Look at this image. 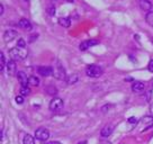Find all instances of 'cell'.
<instances>
[{"label": "cell", "mask_w": 153, "mask_h": 144, "mask_svg": "<svg viewBox=\"0 0 153 144\" xmlns=\"http://www.w3.org/2000/svg\"><path fill=\"white\" fill-rule=\"evenodd\" d=\"M30 90H29V88L27 86H22L20 87V95L22 96H28Z\"/></svg>", "instance_id": "44dd1931"}, {"label": "cell", "mask_w": 153, "mask_h": 144, "mask_svg": "<svg viewBox=\"0 0 153 144\" xmlns=\"http://www.w3.org/2000/svg\"><path fill=\"white\" fill-rule=\"evenodd\" d=\"M5 65H7L5 60V54L1 52L0 53V70H1V73H4V71H5Z\"/></svg>", "instance_id": "e0dca14e"}, {"label": "cell", "mask_w": 153, "mask_h": 144, "mask_svg": "<svg viewBox=\"0 0 153 144\" xmlns=\"http://www.w3.org/2000/svg\"><path fill=\"white\" fill-rule=\"evenodd\" d=\"M145 19H146V23H148L151 27H153V11H149L146 16H145Z\"/></svg>", "instance_id": "ffe728a7"}, {"label": "cell", "mask_w": 153, "mask_h": 144, "mask_svg": "<svg viewBox=\"0 0 153 144\" xmlns=\"http://www.w3.org/2000/svg\"><path fill=\"white\" fill-rule=\"evenodd\" d=\"M137 1H139L140 7L143 10H145V11H148V13L152 8V2L150 0H137Z\"/></svg>", "instance_id": "4fadbf2b"}, {"label": "cell", "mask_w": 153, "mask_h": 144, "mask_svg": "<svg viewBox=\"0 0 153 144\" xmlns=\"http://www.w3.org/2000/svg\"><path fill=\"white\" fill-rule=\"evenodd\" d=\"M37 72L43 77H50L54 74V69L52 67H38Z\"/></svg>", "instance_id": "5b68a950"}, {"label": "cell", "mask_w": 153, "mask_h": 144, "mask_svg": "<svg viewBox=\"0 0 153 144\" xmlns=\"http://www.w3.org/2000/svg\"><path fill=\"white\" fill-rule=\"evenodd\" d=\"M63 106H64V104H63V100L61 98H53L50 102L48 108L52 111H62Z\"/></svg>", "instance_id": "277c9868"}, {"label": "cell", "mask_w": 153, "mask_h": 144, "mask_svg": "<svg viewBox=\"0 0 153 144\" xmlns=\"http://www.w3.org/2000/svg\"><path fill=\"white\" fill-rule=\"evenodd\" d=\"M17 48H26V41L24 39H19L17 41Z\"/></svg>", "instance_id": "7402d4cb"}, {"label": "cell", "mask_w": 153, "mask_h": 144, "mask_svg": "<svg viewBox=\"0 0 153 144\" xmlns=\"http://www.w3.org/2000/svg\"><path fill=\"white\" fill-rule=\"evenodd\" d=\"M46 92L50 94V95H55V94H56V88L54 86L46 87Z\"/></svg>", "instance_id": "603a6c76"}, {"label": "cell", "mask_w": 153, "mask_h": 144, "mask_svg": "<svg viewBox=\"0 0 153 144\" xmlns=\"http://www.w3.org/2000/svg\"><path fill=\"white\" fill-rule=\"evenodd\" d=\"M148 69H149V71L150 72H153V60H151V61L149 62Z\"/></svg>", "instance_id": "484cf974"}, {"label": "cell", "mask_w": 153, "mask_h": 144, "mask_svg": "<svg viewBox=\"0 0 153 144\" xmlns=\"http://www.w3.org/2000/svg\"><path fill=\"white\" fill-rule=\"evenodd\" d=\"M78 80H79V77L76 74H71L67 78V83L68 85H73V83L78 82Z\"/></svg>", "instance_id": "ac0fdd59"}, {"label": "cell", "mask_w": 153, "mask_h": 144, "mask_svg": "<svg viewBox=\"0 0 153 144\" xmlns=\"http://www.w3.org/2000/svg\"><path fill=\"white\" fill-rule=\"evenodd\" d=\"M105 144H111V143H110V142H107V143H105Z\"/></svg>", "instance_id": "836d02e7"}, {"label": "cell", "mask_w": 153, "mask_h": 144, "mask_svg": "<svg viewBox=\"0 0 153 144\" xmlns=\"http://www.w3.org/2000/svg\"><path fill=\"white\" fill-rule=\"evenodd\" d=\"M86 73L87 76L90 78H99L102 74V69L100 67H98V65L91 64V65H88Z\"/></svg>", "instance_id": "7a4b0ae2"}, {"label": "cell", "mask_w": 153, "mask_h": 144, "mask_svg": "<svg viewBox=\"0 0 153 144\" xmlns=\"http://www.w3.org/2000/svg\"><path fill=\"white\" fill-rule=\"evenodd\" d=\"M17 79H18L19 83H20L22 86H27V85H28L29 78L26 76V73H25V72H23V71L17 72Z\"/></svg>", "instance_id": "30bf717a"}, {"label": "cell", "mask_w": 153, "mask_h": 144, "mask_svg": "<svg viewBox=\"0 0 153 144\" xmlns=\"http://www.w3.org/2000/svg\"><path fill=\"white\" fill-rule=\"evenodd\" d=\"M78 144H87V141H82V142H79Z\"/></svg>", "instance_id": "4dcf8cb0"}, {"label": "cell", "mask_w": 153, "mask_h": 144, "mask_svg": "<svg viewBox=\"0 0 153 144\" xmlns=\"http://www.w3.org/2000/svg\"><path fill=\"white\" fill-rule=\"evenodd\" d=\"M151 111H152V114H153V107H152V108H151Z\"/></svg>", "instance_id": "d6a6232c"}, {"label": "cell", "mask_w": 153, "mask_h": 144, "mask_svg": "<svg viewBox=\"0 0 153 144\" xmlns=\"http://www.w3.org/2000/svg\"><path fill=\"white\" fill-rule=\"evenodd\" d=\"M15 100H16V102H17V104H19V105H20V104H24V101H25L24 96H22V95H20V96H17Z\"/></svg>", "instance_id": "cb8c5ba5"}, {"label": "cell", "mask_w": 153, "mask_h": 144, "mask_svg": "<svg viewBox=\"0 0 153 144\" xmlns=\"http://www.w3.org/2000/svg\"><path fill=\"white\" fill-rule=\"evenodd\" d=\"M48 14L53 16V15L55 14V8H54V6H50L48 8Z\"/></svg>", "instance_id": "d4e9b609"}, {"label": "cell", "mask_w": 153, "mask_h": 144, "mask_svg": "<svg viewBox=\"0 0 153 144\" xmlns=\"http://www.w3.org/2000/svg\"><path fill=\"white\" fill-rule=\"evenodd\" d=\"M0 14H1V15L4 14V6H2V5L0 6Z\"/></svg>", "instance_id": "f546056e"}, {"label": "cell", "mask_w": 153, "mask_h": 144, "mask_svg": "<svg viewBox=\"0 0 153 144\" xmlns=\"http://www.w3.org/2000/svg\"><path fill=\"white\" fill-rule=\"evenodd\" d=\"M7 72L9 76H14L16 71H17V67H16V61L14 60H10L9 62H7Z\"/></svg>", "instance_id": "8fae6325"}, {"label": "cell", "mask_w": 153, "mask_h": 144, "mask_svg": "<svg viewBox=\"0 0 153 144\" xmlns=\"http://www.w3.org/2000/svg\"><path fill=\"white\" fill-rule=\"evenodd\" d=\"M18 26L22 29L26 30V32H29V30L33 29V25H32V23H30L28 19H26V18H20L18 22Z\"/></svg>", "instance_id": "52a82bcc"}, {"label": "cell", "mask_w": 153, "mask_h": 144, "mask_svg": "<svg viewBox=\"0 0 153 144\" xmlns=\"http://www.w3.org/2000/svg\"><path fill=\"white\" fill-rule=\"evenodd\" d=\"M25 1H28V0H25Z\"/></svg>", "instance_id": "e575fe53"}, {"label": "cell", "mask_w": 153, "mask_h": 144, "mask_svg": "<svg viewBox=\"0 0 153 144\" xmlns=\"http://www.w3.org/2000/svg\"><path fill=\"white\" fill-rule=\"evenodd\" d=\"M128 123H131V124H135V123H136V118H135V117H131V118H128Z\"/></svg>", "instance_id": "4316f807"}, {"label": "cell", "mask_w": 153, "mask_h": 144, "mask_svg": "<svg viewBox=\"0 0 153 144\" xmlns=\"http://www.w3.org/2000/svg\"><path fill=\"white\" fill-rule=\"evenodd\" d=\"M144 88H145V86H144L143 82L141 81H136L133 83V86H132V90H133V92H135V94H141V92H143Z\"/></svg>", "instance_id": "7c38bea8"}, {"label": "cell", "mask_w": 153, "mask_h": 144, "mask_svg": "<svg viewBox=\"0 0 153 144\" xmlns=\"http://www.w3.org/2000/svg\"><path fill=\"white\" fill-rule=\"evenodd\" d=\"M24 144H35V140L32 135L25 134L24 136Z\"/></svg>", "instance_id": "d6986e66"}, {"label": "cell", "mask_w": 153, "mask_h": 144, "mask_svg": "<svg viewBox=\"0 0 153 144\" xmlns=\"http://www.w3.org/2000/svg\"><path fill=\"white\" fill-rule=\"evenodd\" d=\"M9 55L14 61H23L27 58V51L26 48H14L9 50Z\"/></svg>", "instance_id": "6da1fadb"}, {"label": "cell", "mask_w": 153, "mask_h": 144, "mask_svg": "<svg viewBox=\"0 0 153 144\" xmlns=\"http://www.w3.org/2000/svg\"><path fill=\"white\" fill-rule=\"evenodd\" d=\"M37 39V34H34V35H33V37H32V36L29 37V42L32 43V42H33L34 39Z\"/></svg>", "instance_id": "83f0119b"}, {"label": "cell", "mask_w": 153, "mask_h": 144, "mask_svg": "<svg viewBox=\"0 0 153 144\" xmlns=\"http://www.w3.org/2000/svg\"><path fill=\"white\" fill-rule=\"evenodd\" d=\"M53 76L56 78V79H60V80H63L65 78V70L63 69L61 64H59L56 70H54V74Z\"/></svg>", "instance_id": "9c48e42d"}, {"label": "cell", "mask_w": 153, "mask_h": 144, "mask_svg": "<svg viewBox=\"0 0 153 144\" xmlns=\"http://www.w3.org/2000/svg\"><path fill=\"white\" fill-rule=\"evenodd\" d=\"M111 133H113V126L106 125V126H104V128L100 131V136L102 137V139H106V137L110 136Z\"/></svg>", "instance_id": "5bb4252c"}, {"label": "cell", "mask_w": 153, "mask_h": 144, "mask_svg": "<svg viewBox=\"0 0 153 144\" xmlns=\"http://www.w3.org/2000/svg\"><path fill=\"white\" fill-rule=\"evenodd\" d=\"M65 1H68V2H73V0H65Z\"/></svg>", "instance_id": "1f68e13d"}, {"label": "cell", "mask_w": 153, "mask_h": 144, "mask_svg": "<svg viewBox=\"0 0 153 144\" xmlns=\"http://www.w3.org/2000/svg\"><path fill=\"white\" fill-rule=\"evenodd\" d=\"M98 43H99V41H97V39H88V41H85V42H82L80 44V50L81 51H86L89 48H92V46L97 45Z\"/></svg>", "instance_id": "ba28073f"}, {"label": "cell", "mask_w": 153, "mask_h": 144, "mask_svg": "<svg viewBox=\"0 0 153 144\" xmlns=\"http://www.w3.org/2000/svg\"><path fill=\"white\" fill-rule=\"evenodd\" d=\"M28 85L32 87H37L39 85V79L37 77H35V76H32V77H29L28 79Z\"/></svg>", "instance_id": "2e32d148"}, {"label": "cell", "mask_w": 153, "mask_h": 144, "mask_svg": "<svg viewBox=\"0 0 153 144\" xmlns=\"http://www.w3.org/2000/svg\"><path fill=\"white\" fill-rule=\"evenodd\" d=\"M45 144H61L60 142H57V141H50V142H48V143Z\"/></svg>", "instance_id": "f1b7e54d"}, {"label": "cell", "mask_w": 153, "mask_h": 144, "mask_svg": "<svg viewBox=\"0 0 153 144\" xmlns=\"http://www.w3.org/2000/svg\"><path fill=\"white\" fill-rule=\"evenodd\" d=\"M57 23L61 25L62 27L68 28V27H70V25H71V20H70V18H67V17H61V18L57 19Z\"/></svg>", "instance_id": "9a60e30c"}, {"label": "cell", "mask_w": 153, "mask_h": 144, "mask_svg": "<svg viewBox=\"0 0 153 144\" xmlns=\"http://www.w3.org/2000/svg\"><path fill=\"white\" fill-rule=\"evenodd\" d=\"M48 137H50V131L44 128V127H39L35 131V139L41 141V142H44V141H48Z\"/></svg>", "instance_id": "3957f363"}, {"label": "cell", "mask_w": 153, "mask_h": 144, "mask_svg": "<svg viewBox=\"0 0 153 144\" xmlns=\"http://www.w3.org/2000/svg\"><path fill=\"white\" fill-rule=\"evenodd\" d=\"M17 36H18V33L16 30H14V29H8V30H6L5 33H4V41H5L6 43H9L14 39H16Z\"/></svg>", "instance_id": "8992f818"}]
</instances>
